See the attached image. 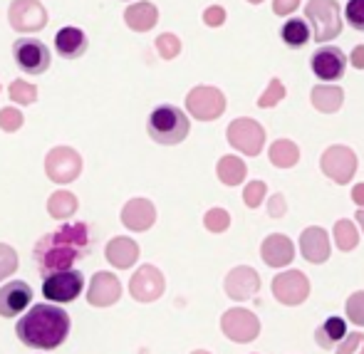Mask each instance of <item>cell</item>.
Masks as SVG:
<instances>
[{
  "instance_id": "1",
  "label": "cell",
  "mask_w": 364,
  "mask_h": 354,
  "mask_svg": "<svg viewBox=\"0 0 364 354\" xmlns=\"http://www.w3.org/2000/svg\"><path fill=\"white\" fill-rule=\"evenodd\" d=\"M92 240L87 223H65L55 233H48L35 243L33 258L38 263L40 273L48 278L53 273L73 270L75 260L90 255Z\"/></svg>"
},
{
  "instance_id": "2",
  "label": "cell",
  "mask_w": 364,
  "mask_h": 354,
  "mask_svg": "<svg viewBox=\"0 0 364 354\" xmlns=\"http://www.w3.org/2000/svg\"><path fill=\"white\" fill-rule=\"evenodd\" d=\"M70 335V315L58 305H35L18 322V337L33 350H55Z\"/></svg>"
},
{
  "instance_id": "3",
  "label": "cell",
  "mask_w": 364,
  "mask_h": 354,
  "mask_svg": "<svg viewBox=\"0 0 364 354\" xmlns=\"http://www.w3.org/2000/svg\"><path fill=\"white\" fill-rule=\"evenodd\" d=\"M146 132L156 144L164 146H173V144H181L191 132V122L183 114V109L173 104H161L149 114Z\"/></svg>"
},
{
  "instance_id": "4",
  "label": "cell",
  "mask_w": 364,
  "mask_h": 354,
  "mask_svg": "<svg viewBox=\"0 0 364 354\" xmlns=\"http://www.w3.org/2000/svg\"><path fill=\"white\" fill-rule=\"evenodd\" d=\"M305 20L312 28V38L320 45L342 33V8L337 0H307Z\"/></svg>"
},
{
  "instance_id": "5",
  "label": "cell",
  "mask_w": 364,
  "mask_h": 354,
  "mask_svg": "<svg viewBox=\"0 0 364 354\" xmlns=\"http://www.w3.org/2000/svg\"><path fill=\"white\" fill-rule=\"evenodd\" d=\"M225 139L235 151H243L245 156H258L265 144V129L250 117H238L228 124Z\"/></svg>"
},
{
  "instance_id": "6",
  "label": "cell",
  "mask_w": 364,
  "mask_h": 354,
  "mask_svg": "<svg viewBox=\"0 0 364 354\" xmlns=\"http://www.w3.org/2000/svg\"><path fill=\"white\" fill-rule=\"evenodd\" d=\"M220 330L230 342L248 345L260 335V320L255 312L245 310V307H230L220 317Z\"/></svg>"
},
{
  "instance_id": "7",
  "label": "cell",
  "mask_w": 364,
  "mask_h": 354,
  "mask_svg": "<svg viewBox=\"0 0 364 354\" xmlns=\"http://www.w3.org/2000/svg\"><path fill=\"white\" fill-rule=\"evenodd\" d=\"M186 109L193 119L198 122H213L225 112V95L218 87H193L186 95Z\"/></svg>"
},
{
  "instance_id": "8",
  "label": "cell",
  "mask_w": 364,
  "mask_h": 354,
  "mask_svg": "<svg viewBox=\"0 0 364 354\" xmlns=\"http://www.w3.org/2000/svg\"><path fill=\"white\" fill-rule=\"evenodd\" d=\"M320 168L327 178H332V181L340 183V186H345L357 173V154L352 151L350 146L335 144V146L325 149V154H322V159H320Z\"/></svg>"
},
{
  "instance_id": "9",
  "label": "cell",
  "mask_w": 364,
  "mask_h": 354,
  "mask_svg": "<svg viewBox=\"0 0 364 354\" xmlns=\"http://www.w3.org/2000/svg\"><path fill=\"white\" fill-rule=\"evenodd\" d=\"M45 173L55 183H70L82 173V156L73 146H55L45 156Z\"/></svg>"
},
{
  "instance_id": "10",
  "label": "cell",
  "mask_w": 364,
  "mask_h": 354,
  "mask_svg": "<svg viewBox=\"0 0 364 354\" xmlns=\"http://www.w3.org/2000/svg\"><path fill=\"white\" fill-rule=\"evenodd\" d=\"M82 290H85V275L80 270H63V273H53L43 280V295L55 305L77 300Z\"/></svg>"
},
{
  "instance_id": "11",
  "label": "cell",
  "mask_w": 364,
  "mask_h": 354,
  "mask_svg": "<svg viewBox=\"0 0 364 354\" xmlns=\"http://www.w3.org/2000/svg\"><path fill=\"white\" fill-rule=\"evenodd\" d=\"M10 28L18 33H40L48 25V10L40 0H13L8 8Z\"/></svg>"
},
{
  "instance_id": "12",
  "label": "cell",
  "mask_w": 364,
  "mask_h": 354,
  "mask_svg": "<svg viewBox=\"0 0 364 354\" xmlns=\"http://www.w3.org/2000/svg\"><path fill=\"white\" fill-rule=\"evenodd\" d=\"M13 58L25 75H43V72H48L53 55H50V48L45 43L33 38H23V40H15Z\"/></svg>"
},
{
  "instance_id": "13",
  "label": "cell",
  "mask_w": 364,
  "mask_h": 354,
  "mask_svg": "<svg viewBox=\"0 0 364 354\" xmlns=\"http://www.w3.org/2000/svg\"><path fill=\"white\" fill-rule=\"evenodd\" d=\"M273 295L288 307H297L310 297V280L302 270H285L273 278Z\"/></svg>"
},
{
  "instance_id": "14",
  "label": "cell",
  "mask_w": 364,
  "mask_h": 354,
  "mask_svg": "<svg viewBox=\"0 0 364 354\" xmlns=\"http://www.w3.org/2000/svg\"><path fill=\"white\" fill-rule=\"evenodd\" d=\"M310 68L315 72L317 80H325V82L340 80L347 70V55L340 48H335V45H320L312 53Z\"/></svg>"
},
{
  "instance_id": "15",
  "label": "cell",
  "mask_w": 364,
  "mask_h": 354,
  "mask_svg": "<svg viewBox=\"0 0 364 354\" xmlns=\"http://www.w3.org/2000/svg\"><path fill=\"white\" fill-rule=\"evenodd\" d=\"M164 287H166V280H164L161 270L154 268V265H141L129 280V292L136 302H154L164 295Z\"/></svg>"
},
{
  "instance_id": "16",
  "label": "cell",
  "mask_w": 364,
  "mask_h": 354,
  "mask_svg": "<svg viewBox=\"0 0 364 354\" xmlns=\"http://www.w3.org/2000/svg\"><path fill=\"white\" fill-rule=\"evenodd\" d=\"M223 290H225V295L235 302L250 300V297H255L260 290L258 270H253L250 265H238V268H233L228 275H225Z\"/></svg>"
},
{
  "instance_id": "17",
  "label": "cell",
  "mask_w": 364,
  "mask_h": 354,
  "mask_svg": "<svg viewBox=\"0 0 364 354\" xmlns=\"http://www.w3.org/2000/svg\"><path fill=\"white\" fill-rule=\"evenodd\" d=\"M300 250L307 263H312V265L327 263L332 253L330 235H327L325 228H320V225H310V228H305L300 235Z\"/></svg>"
},
{
  "instance_id": "18",
  "label": "cell",
  "mask_w": 364,
  "mask_h": 354,
  "mask_svg": "<svg viewBox=\"0 0 364 354\" xmlns=\"http://www.w3.org/2000/svg\"><path fill=\"white\" fill-rule=\"evenodd\" d=\"M122 297V283L119 278H114L112 273L102 270V273H95L90 283V292H87V300H90L92 307H109L117 305Z\"/></svg>"
},
{
  "instance_id": "19",
  "label": "cell",
  "mask_w": 364,
  "mask_h": 354,
  "mask_svg": "<svg viewBox=\"0 0 364 354\" xmlns=\"http://www.w3.org/2000/svg\"><path fill=\"white\" fill-rule=\"evenodd\" d=\"M260 258L270 268H285L295 260V245L285 233H270L260 245Z\"/></svg>"
},
{
  "instance_id": "20",
  "label": "cell",
  "mask_w": 364,
  "mask_h": 354,
  "mask_svg": "<svg viewBox=\"0 0 364 354\" xmlns=\"http://www.w3.org/2000/svg\"><path fill=\"white\" fill-rule=\"evenodd\" d=\"M33 300V287L25 280H13V283L0 287V317H18Z\"/></svg>"
},
{
  "instance_id": "21",
  "label": "cell",
  "mask_w": 364,
  "mask_h": 354,
  "mask_svg": "<svg viewBox=\"0 0 364 354\" xmlns=\"http://www.w3.org/2000/svg\"><path fill=\"white\" fill-rule=\"evenodd\" d=\"M122 223L134 233H144L156 223V208L149 198H132L122 208Z\"/></svg>"
},
{
  "instance_id": "22",
  "label": "cell",
  "mask_w": 364,
  "mask_h": 354,
  "mask_svg": "<svg viewBox=\"0 0 364 354\" xmlns=\"http://www.w3.org/2000/svg\"><path fill=\"white\" fill-rule=\"evenodd\" d=\"M105 258L109 260V265L119 270H127L139 260V243L134 238H127V235H117L107 243Z\"/></svg>"
},
{
  "instance_id": "23",
  "label": "cell",
  "mask_w": 364,
  "mask_h": 354,
  "mask_svg": "<svg viewBox=\"0 0 364 354\" xmlns=\"http://www.w3.org/2000/svg\"><path fill=\"white\" fill-rule=\"evenodd\" d=\"M55 50H58L60 58L65 60H77L87 53V35L82 33L80 28H63L58 35H55Z\"/></svg>"
},
{
  "instance_id": "24",
  "label": "cell",
  "mask_w": 364,
  "mask_h": 354,
  "mask_svg": "<svg viewBox=\"0 0 364 354\" xmlns=\"http://www.w3.org/2000/svg\"><path fill=\"white\" fill-rule=\"evenodd\" d=\"M124 23L129 30L134 33H149L154 25L159 23V10L154 3H146V0H139V3L129 5L124 10Z\"/></svg>"
},
{
  "instance_id": "25",
  "label": "cell",
  "mask_w": 364,
  "mask_h": 354,
  "mask_svg": "<svg viewBox=\"0 0 364 354\" xmlns=\"http://www.w3.org/2000/svg\"><path fill=\"white\" fill-rule=\"evenodd\" d=\"M310 100L317 112H322V114H335V112H340L342 104H345V92L337 85H317V87H312Z\"/></svg>"
},
{
  "instance_id": "26",
  "label": "cell",
  "mask_w": 364,
  "mask_h": 354,
  "mask_svg": "<svg viewBox=\"0 0 364 354\" xmlns=\"http://www.w3.org/2000/svg\"><path fill=\"white\" fill-rule=\"evenodd\" d=\"M347 335H350V332H347V325L342 317H327L315 330V342L322 350H332V347L342 345V340H345Z\"/></svg>"
},
{
  "instance_id": "27",
  "label": "cell",
  "mask_w": 364,
  "mask_h": 354,
  "mask_svg": "<svg viewBox=\"0 0 364 354\" xmlns=\"http://www.w3.org/2000/svg\"><path fill=\"white\" fill-rule=\"evenodd\" d=\"M216 176L220 178V183H225V186H238V183H243V178L248 176V166H245L243 159L228 154V156L218 159Z\"/></svg>"
},
{
  "instance_id": "28",
  "label": "cell",
  "mask_w": 364,
  "mask_h": 354,
  "mask_svg": "<svg viewBox=\"0 0 364 354\" xmlns=\"http://www.w3.org/2000/svg\"><path fill=\"white\" fill-rule=\"evenodd\" d=\"M280 38H283V43L288 45V48L297 50V48H305L307 43H310L312 38V28L307 20L302 18H290L285 20V25L280 28Z\"/></svg>"
},
{
  "instance_id": "29",
  "label": "cell",
  "mask_w": 364,
  "mask_h": 354,
  "mask_svg": "<svg viewBox=\"0 0 364 354\" xmlns=\"http://www.w3.org/2000/svg\"><path fill=\"white\" fill-rule=\"evenodd\" d=\"M268 156H270V161H273V166L292 168L297 161H300V149H297V144L290 139H278L273 146H270Z\"/></svg>"
},
{
  "instance_id": "30",
  "label": "cell",
  "mask_w": 364,
  "mask_h": 354,
  "mask_svg": "<svg viewBox=\"0 0 364 354\" xmlns=\"http://www.w3.org/2000/svg\"><path fill=\"white\" fill-rule=\"evenodd\" d=\"M80 208V201H77L75 193L70 191H55L53 196L48 198V213L53 215V218H70V215H75V211Z\"/></svg>"
},
{
  "instance_id": "31",
  "label": "cell",
  "mask_w": 364,
  "mask_h": 354,
  "mask_svg": "<svg viewBox=\"0 0 364 354\" xmlns=\"http://www.w3.org/2000/svg\"><path fill=\"white\" fill-rule=\"evenodd\" d=\"M335 243L342 253H350V250H355L357 245H360V233H357V228H355L352 220H347V218L337 220L335 223Z\"/></svg>"
},
{
  "instance_id": "32",
  "label": "cell",
  "mask_w": 364,
  "mask_h": 354,
  "mask_svg": "<svg viewBox=\"0 0 364 354\" xmlns=\"http://www.w3.org/2000/svg\"><path fill=\"white\" fill-rule=\"evenodd\" d=\"M10 100L15 102V104H33L35 100H38V87L30 85V82H23V80H15L13 85H10Z\"/></svg>"
},
{
  "instance_id": "33",
  "label": "cell",
  "mask_w": 364,
  "mask_h": 354,
  "mask_svg": "<svg viewBox=\"0 0 364 354\" xmlns=\"http://www.w3.org/2000/svg\"><path fill=\"white\" fill-rule=\"evenodd\" d=\"M283 100H285V85L278 80V77H273V80H270V85H268V90L260 95L258 107H260V109H273V107L280 104Z\"/></svg>"
},
{
  "instance_id": "34",
  "label": "cell",
  "mask_w": 364,
  "mask_h": 354,
  "mask_svg": "<svg viewBox=\"0 0 364 354\" xmlns=\"http://www.w3.org/2000/svg\"><path fill=\"white\" fill-rule=\"evenodd\" d=\"M156 53L161 55L164 60L178 58V53H181V40H178L173 33H161L156 38Z\"/></svg>"
},
{
  "instance_id": "35",
  "label": "cell",
  "mask_w": 364,
  "mask_h": 354,
  "mask_svg": "<svg viewBox=\"0 0 364 354\" xmlns=\"http://www.w3.org/2000/svg\"><path fill=\"white\" fill-rule=\"evenodd\" d=\"M203 225L211 233H223L230 225V213L225 208H211V211H206V215H203Z\"/></svg>"
},
{
  "instance_id": "36",
  "label": "cell",
  "mask_w": 364,
  "mask_h": 354,
  "mask_svg": "<svg viewBox=\"0 0 364 354\" xmlns=\"http://www.w3.org/2000/svg\"><path fill=\"white\" fill-rule=\"evenodd\" d=\"M265 196H268V186H265V181H250L248 186L243 188V203L248 208H260L263 206Z\"/></svg>"
},
{
  "instance_id": "37",
  "label": "cell",
  "mask_w": 364,
  "mask_h": 354,
  "mask_svg": "<svg viewBox=\"0 0 364 354\" xmlns=\"http://www.w3.org/2000/svg\"><path fill=\"white\" fill-rule=\"evenodd\" d=\"M15 270H18V253L13 245L0 243V280L10 278Z\"/></svg>"
},
{
  "instance_id": "38",
  "label": "cell",
  "mask_w": 364,
  "mask_h": 354,
  "mask_svg": "<svg viewBox=\"0 0 364 354\" xmlns=\"http://www.w3.org/2000/svg\"><path fill=\"white\" fill-rule=\"evenodd\" d=\"M347 317H350V322H355V325L364 327V290H357L352 292L350 297H347Z\"/></svg>"
},
{
  "instance_id": "39",
  "label": "cell",
  "mask_w": 364,
  "mask_h": 354,
  "mask_svg": "<svg viewBox=\"0 0 364 354\" xmlns=\"http://www.w3.org/2000/svg\"><path fill=\"white\" fill-rule=\"evenodd\" d=\"M25 117L20 109H15V107H3L0 109V129L8 132V134H13V132H18L20 127H23Z\"/></svg>"
},
{
  "instance_id": "40",
  "label": "cell",
  "mask_w": 364,
  "mask_h": 354,
  "mask_svg": "<svg viewBox=\"0 0 364 354\" xmlns=\"http://www.w3.org/2000/svg\"><path fill=\"white\" fill-rule=\"evenodd\" d=\"M345 20H347V25H350V28L364 33V0H347Z\"/></svg>"
},
{
  "instance_id": "41",
  "label": "cell",
  "mask_w": 364,
  "mask_h": 354,
  "mask_svg": "<svg viewBox=\"0 0 364 354\" xmlns=\"http://www.w3.org/2000/svg\"><path fill=\"white\" fill-rule=\"evenodd\" d=\"M337 354H364V335L362 332H350L337 347Z\"/></svg>"
},
{
  "instance_id": "42",
  "label": "cell",
  "mask_w": 364,
  "mask_h": 354,
  "mask_svg": "<svg viewBox=\"0 0 364 354\" xmlns=\"http://www.w3.org/2000/svg\"><path fill=\"white\" fill-rule=\"evenodd\" d=\"M203 23L208 25V28H220V25L225 23V10L220 8V5H211V8L203 10Z\"/></svg>"
},
{
  "instance_id": "43",
  "label": "cell",
  "mask_w": 364,
  "mask_h": 354,
  "mask_svg": "<svg viewBox=\"0 0 364 354\" xmlns=\"http://www.w3.org/2000/svg\"><path fill=\"white\" fill-rule=\"evenodd\" d=\"M285 211H288V203H285V196H283V193H275V196H270V201H268V213H270V218H283Z\"/></svg>"
},
{
  "instance_id": "44",
  "label": "cell",
  "mask_w": 364,
  "mask_h": 354,
  "mask_svg": "<svg viewBox=\"0 0 364 354\" xmlns=\"http://www.w3.org/2000/svg\"><path fill=\"white\" fill-rule=\"evenodd\" d=\"M297 8H300V0H273V13L280 15V18L295 13Z\"/></svg>"
},
{
  "instance_id": "45",
  "label": "cell",
  "mask_w": 364,
  "mask_h": 354,
  "mask_svg": "<svg viewBox=\"0 0 364 354\" xmlns=\"http://www.w3.org/2000/svg\"><path fill=\"white\" fill-rule=\"evenodd\" d=\"M350 63L355 65L357 70H364V45H357L355 50H352V58Z\"/></svg>"
},
{
  "instance_id": "46",
  "label": "cell",
  "mask_w": 364,
  "mask_h": 354,
  "mask_svg": "<svg viewBox=\"0 0 364 354\" xmlns=\"http://www.w3.org/2000/svg\"><path fill=\"white\" fill-rule=\"evenodd\" d=\"M352 201L360 208H364V183H357V186L352 188Z\"/></svg>"
},
{
  "instance_id": "47",
  "label": "cell",
  "mask_w": 364,
  "mask_h": 354,
  "mask_svg": "<svg viewBox=\"0 0 364 354\" xmlns=\"http://www.w3.org/2000/svg\"><path fill=\"white\" fill-rule=\"evenodd\" d=\"M355 218H357V223H360V225H362V233H364V208H357Z\"/></svg>"
},
{
  "instance_id": "48",
  "label": "cell",
  "mask_w": 364,
  "mask_h": 354,
  "mask_svg": "<svg viewBox=\"0 0 364 354\" xmlns=\"http://www.w3.org/2000/svg\"><path fill=\"white\" fill-rule=\"evenodd\" d=\"M248 3H250V5H260L263 0H248Z\"/></svg>"
},
{
  "instance_id": "49",
  "label": "cell",
  "mask_w": 364,
  "mask_h": 354,
  "mask_svg": "<svg viewBox=\"0 0 364 354\" xmlns=\"http://www.w3.org/2000/svg\"><path fill=\"white\" fill-rule=\"evenodd\" d=\"M191 354H211V352H206V350H196V352H191Z\"/></svg>"
}]
</instances>
